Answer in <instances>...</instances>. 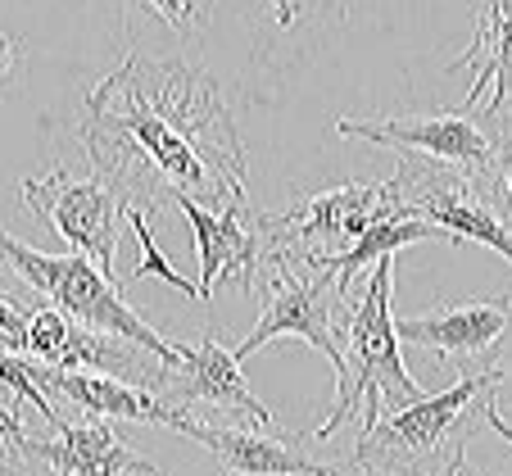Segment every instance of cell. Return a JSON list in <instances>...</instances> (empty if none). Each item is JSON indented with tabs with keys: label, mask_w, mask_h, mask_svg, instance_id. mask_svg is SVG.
<instances>
[{
	"label": "cell",
	"mask_w": 512,
	"mask_h": 476,
	"mask_svg": "<svg viewBox=\"0 0 512 476\" xmlns=\"http://www.w3.org/2000/svg\"><path fill=\"white\" fill-rule=\"evenodd\" d=\"M78 146L127 209L245 200V141L218 82L186 59L127 55L82 100Z\"/></svg>",
	"instance_id": "obj_1"
},
{
	"label": "cell",
	"mask_w": 512,
	"mask_h": 476,
	"mask_svg": "<svg viewBox=\"0 0 512 476\" xmlns=\"http://www.w3.org/2000/svg\"><path fill=\"white\" fill-rule=\"evenodd\" d=\"M390 282L395 259H377L363 291L349 295L345 331H340V368H336V404L313 436L331 440L349 418H358V436L381 418V408H408L426 395L404 372L395 340V313H390Z\"/></svg>",
	"instance_id": "obj_2"
},
{
	"label": "cell",
	"mask_w": 512,
	"mask_h": 476,
	"mask_svg": "<svg viewBox=\"0 0 512 476\" xmlns=\"http://www.w3.org/2000/svg\"><path fill=\"white\" fill-rule=\"evenodd\" d=\"M0 259L10 263L32 291L46 295L68 322L127 340V345L145 350L150 359H159L168 372L182 363V345H168V340L123 300L118 282L100 277L96 263H87L82 254H46V250H37V245H23L19 236H10L0 227Z\"/></svg>",
	"instance_id": "obj_3"
},
{
	"label": "cell",
	"mask_w": 512,
	"mask_h": 476,
	"mask_svg": "<svg viewBox=\"0 0 512 476\" xmlns=\"http://www.w3.org/2000/svg\"><path fill=\"white\" fill-rule=\"evenodd\" d=\"M263 313L254 331L232 350L236 363H245L254 350H263L277 336H300L313 350L340 368V331H345L349 300L336 291L331 272H322L313 259H295V254H263Z\"/></svg>",
	"instance_id": "obj_4"
},
{
	"label": "cell",
	"mask_w": 512,
	"mask_h": 476,
	"mask_svg": "<svg viewBox=\"0 0 512 476\" xmlns=\"http://www.w3.org/2000/svg\"><path fill=\"white\" fill-rule=\"evenodd\" d=\"M503 386V368L472 372L458 386L440 390V395H422L417 404L395 408L390 418H377L363 436H358L354 463H363L372 476H422L426 463H431L440 449H445L449 431L472 413V408H485L494 399V390Z\"/></svg>",
	"instance_id": "obj_5"
},
{
	"label": "cell",
	"mask_w": 512,
	"mask_h": 476,
	"mask_svg": "<svg viewBox=\"0 0 512 476\" xmlns=\"http://www.w3.org/2000/svg\"><path fill=\"white\" fill-rule=\"evenodd\" d=\"M390 182H395V195L408 214L440 227L449 241L467 236V241L490 245L503 259L512 254L508 218H503L508 182H485V177H472V173H463V168L431 164V159H422V155L399 159Z\"/></svg>",
	"instance_id": "obj_6"
},
{
	"label": "cell",
	"mask_w": 512,
	"mask_h": 476,
	"mask_svg": "<svg viewBox=\"0 0 512 476\" xmlns=\"http://www.w3.org/2000/svg\"><path fill=\"white\" fill-rule=\"evenodd\" d=\"M386 218H413L399 204L395 182H345L331 191L304 195L286 214H259L263 254H295V259H327L354 245L372 223Z\"/></svg>",
	"instance_id": "obj_7"
},
{
	"label": "cell",
	"mask_w": 512,
	"mask_h": 476,
	"mask_svg": "<svg viewBox=\"0 0 512 476\" xmlns=\"http://www.w3.org/2000/svg\"><path fill=\"white\" fill-rule=\"evenodd\" d=\"M340 136L372 141V146H395L431 159V164L463 168L485 182H508V141H503V118H467V114H408V118H336Z\"/></svg>",
	"instance_id": "obj_8"
},
{
	"label": "cell",
	"mask_w": 512,
	"mask_h": 476,
	"mask_svg": "<svg viewBox=\"0 0 512 476\" xmlns=\"http://www.w3.org/2000/svg\"><path fill=\"white\" fill-rule=\"evenodd\" d=\"M23 204L41 214L87 263H96L100 277L114 282L118 259V223L127 218V204L114 186L100 177H73L68 168H50L46 177H23Z\"/></svg>",
	"instance_id": "obj_9"
},
{
	"label": "cell",
	"mask_w": 512,
	"mask_h": 476,
	"mask_svg": "<svg viewBox=\"0 0 512 476\" xmlns=\"http://www.w3.org/2000/svg\"><path fill=\"white\" fill-rule=\"evenodd\" d=\"M159 399L182 408V413H186V404H204L213 413H232V418L250 422V427H272L268 404L245 386L241 363L232 359V350L218 336H204L200 345L182 350V363L164 377Z\"/></svg>",
	"instance_id": "obj_10"
},
{
	"label": "cell",
	"mask_w": 512,
	"mask_h": 476,
	"mask_svg": "<svg viewBox=\"0 0 512 476\" xmlns=\"http://www.w3.org/2000/svg\"><path fill=\"white\" fill-rule=\"evenodd\" d=\"M195 232V250H200V304L213 295V286H241L250 291L263 263V236L259 214L250 204H227V209H200V204L182 200L177 204Z\"/></svg>",
	"instance_id": "obj_11"
},
{
	"label": "cell",
	"mask_w": 512,
	"mask_h": 476,
	"mask_svg": "<svg viewBox=\"0 0 512 476\" xmlns=\"http://www.w3.org/2000/svg\"><path fill=\"white\" fill-rule=\"evenodd\" d=\"M28 377L41 386V395H59L68 404L87 408L96 418H127V422H155V427H168V431H182L191 413L182 408L164 404L159 395L150 390H136V386H123L114 377H91V372H64V368H50V363H37L28 359Z\"/></svg>",
	"instance_id": "obj_12"
},
{
	"label": "cell",
	"mask_w": 512,
	"mask_h": 476,
	"mask_svg": "<svg viewBox=\"0 0 512 476\" xmlns=\"http://www.w3.org/2000/svg\"><path fill=\"white\" fill-rule=\"evenodd\" d=\"M59 440H32L19 449L32 463H46L55 476H164L150 458L132 454L105 422H59Z\"/></svg>",
	"instance_id": "obj_13"
},
{
	"label": "cell",
	"mask_w": 512,
	"mask_h": 476,
	"mask_svg": "<svg viewBox=\"0 0 512 476\" xmlns=\"http://www.w3.org/2000/svg\"><path fill=\"white\" fill-rule=\"evenodd\" d=\"M503 336H508V300H467L395 322V340L449 354V359L490 354L503 345Z\"/></svg>",
	"instance_id": "obj_14"
},
{
	"label": "cell",
	"mask_w": 512,
	"mask_h": 476,
	"mask_svg": "<svg viewBox=\"0 0 512 476\" xmlns=\"http://www.w3.org/2000/svg\"><path fill=\"white\" fill-rule=\"evenodd\" d=\"M182 436H191L195 445L213 449V454L227 463V472H241V476H304V472H313V463L295 445L259 436L254 427H209V422L186 418Z\"/></svg>",
	"instance_id": "obj_15"
},
{
	"label": "cell",
	"mask_w": 512,
	"mask_h": 476,
	"mask_svg": "<svg viewBox=\"0 0 512 476\" xmlns=\"http://www.w3.org/2000/svg\"><path fill=\"white\" fill-rule=\"evenodd\" d=\"M449 68H476L458 114H472V105L490 91V105H485L481 118H503V105H508V0H481V10H476V41Z\"/></svg>",
	"instance_id": "obj_16"
},
{
	"label": "cell",
	"mask_w": 512,
	"mask_h": 476,
	"mask_svg": "<svg viewBox=\"0 0 512 476\" xmlns=\"http://www.w3.org/2000/svg\"><path fill=\"white\" fill-rule=\"evenodd\" d=\"M413 241H449L440 227L422 223V218H386V223H372L368 232L358 236L354 245H345L340 254H327V259H313L322 272H331V282H336V291L354 295V282H358V272L372 268L377 259H395L404 245Z\"/></svg>",
	"instance_id": "obj_17"
},
{
	"label": "cell",
	"mask_w": 512,
	"mask_h": 476,
	"mask_svg": "<svg viewBox=\"0 0 512 476\" xmlns=\"http://www.w3.org/2000/svg\"><path fill=\"white\" fill-rule=\"evenodd\" d=\"M127 227H132L136 245H141V263L132 268V282H141V277H159V282H168L173 291H182V295H191V300H200V295H195V286L186 282L182 272H177L173 263L164 259V250L155 245V227H150V214H141V209H127Z\"/></svg>",
	"instance_id": "obj_18"
},
{
	"label": "cell",
	"mask_w": 512,
	"mask_h": 476,
	"mask_svg": "<svg viewBox=\"0 0 512 476\" xmlns=\"http://www.w3.org/2000/svg\"><path fill=\"white\" fill-rule=\"evenodd\" d=\"M68 336V318L59 309H28V354L37 363H55Z\"/></svg>",
	"instance_id": "obj_19"
},
{
	"label": "cell",
	"mask_w": 512,
	"mask_h": 476,
	"mask_svg": "<svg viewBox=\"0 0 512 476\" xmlns=\"http://www.w3.org/2000/svg\"><path fill=\"white\" fill-rule=\"evenodd\" d=\"M141 5L155 14V19H164L173 32H195L209 23L218 0H141Z\"/></svg>",
	"instance_id": "obj_20"
},
{
	"label": "cell",
	"mask_w": 512,
	"mask_h": 476,
	"mask_svg": "<svg viewBox=\"0 0 512 476\" xmlns=\"http://www.w3.org/2000/svg\"><path fill=\"white\" fill-rule=\"evenodd\" d=\"M0 350L28 354V313L0 295Z\"/></svg>",
	"instance_id": "obj_21"
},
{
	"label": "cell",
	"mask_w": 512,
	"mask_h": 476,
	"mask_svg": "<svg viewBox=\"0 0 512 476\" xmlns=\"http://www.w3.org/2000/svg\"><path fill=\"white\" fill-rule=\"evenodd\" d=\"M0 445H10L14 454L28 445V431H23V422H19V413H14V404H0Z\"/></svg>",
	"instance_id": "obj_22"
},
{
	"label": "cell",
	"mask_w": 512,
	"mask_h": 476,
	"mask_svg": "<svg viewBox=\"0 0 512 476\" xmlns=\"http://www.w3.org/2000/svg\"><path fill=\"white\" fill-rule=\"evenodd\" d=\"M23 59V46H19V37H10V32H0V82L10 78V68Z\"/></svg>",
	"instance_id": "obj_23"
},
{
	"label": "cell",
	"mask_w": 512,
	"mask_h": 476,
	"mask_svg": "<svg viewBox=\"0 0 512 476\" xmlns=\"http://www.w3.org/2000/svg\"><path fill=\"white\" fill-rule=\"evenodd\" d=\"M272 10H277V23L281 28H290V23L300 19V10H304V0H268Z\"/></svg>",
	"instance_id": "obj_24"
},
{
	"label": "cell",
	"mask_w": 512,
	"mask_h": 476,
	"mask_svg": "<svg viewBox=\"0 0 512 476\" xmlns=\"http://www.w3.org/2000/svg\"><path fill=\"white\" fill-rule=\"evenodd\" d=\"M19 458H23V454H14V449H10V454L0 449V476H28V472L19 467Z\"/></svg>",
	"instance_id": "obj_25"
},
{
	"label": "cell",
	"mask_w": 512,
	"mask_h": 476,
	"mask_svg": "<svg viewBox=\"0 0 512 476\" xmlns=\"http://www.w3.org/2000/svg\"><path fill=\"white\" fill-rule=\"evenodd\" d=\"M440 476H476V472L467 467V458H463V454H454V458H449V467H445Z\"/></svg>",
	"instance_id": "obj_26"
},
{
	"label": "cell",
	"mask_w": 512,
	"mask_h": 476,
	"mask_svg": "<svg viewBox=\"0 0 512 476\" xmlns=\"http://www.w3.org/2000/svg\"><path fill=\"white\" fill-rule=\"evenodd\" d=\"M304 476H331V472H327V467H318V463H313V472H304Z\"/></svg>",
	"instance_id": "obj_27"
},
{
	"label": "cell",
	"mask_w": 512,
	"mask_h": 476,
	"mask_svg": "<svg viewBox=\"0 0 512 476\" xmlns=\"http://www.w3.org/2000/svg\"><path fill=\"white\" fill-rule=\"evenodd\" d=\"M0 395H5V390H0Z\"/></svg>",
	"instance_id": "obj_28"
}]
</instances>
